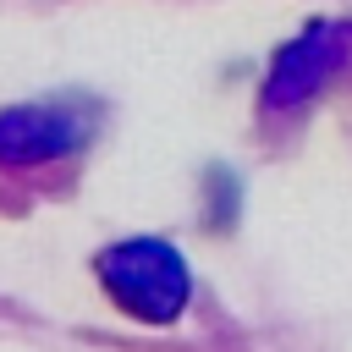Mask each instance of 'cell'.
Wrapping results in <instances>:
<instances>
[{
	"mask_svg": "<svg viewBox=\"0 0 352 352\" xmlns=\"http://www.w3.org/2000/svg\"><path fill=\"white\" fill-rule=\"evenodd\" d=\"M104 275L116 286L121 302H132L138 314H170L182 302V258L154 248V242H138V248H121L104 258Z\"/></svg>",
	"mask_w": 352,
	"mask_h": 352,
	"instance_id": "obj_1",
	"label": "cell"
},
{
	"mask_svg": "<svg viewBox=\"0 0 352 352\" xmlns=\"http://www.w3.org/2000/svg\"><path fill=\"white\" fill-rule=\"evenodd\" d=\"M77 138V126L66 121V116H55V110H16V116H6L0 121V148L6 154H55V148H66Z\"/></svg>",
	"mask_w": 352,
	"mask_h": 352,
	"instance_id": "obj_3",
	"label": "cell"
},
{
	"mask_svg": "<svg viewBox=\"0 0 352 352\" xmlns=\"http://www.w3.org/2000/svg\"><path fill=\"white\" fill-rule=\"evenodd\" d=\"M341 38H346L341 28H308L297 44H286L280 60H275V77H270V104L286 110V104H297L302 94H314V88L336 72V60H341V50H346Z\"/></svg>",
	"mask_w": 352,
	"mask_h": 352,
	"instance_id": "obj_2",
	"label": "cell"
}]
</instances>
